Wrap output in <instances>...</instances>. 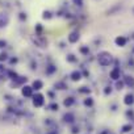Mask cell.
Instances as JSON below:
<instances>
[{"label":"cell","instance_id":"1","mask_svg":"<svg viewBox=\"0 0 134 134\" xmlns=\"http://www.w3.org/2000/svg\"><path fill=\"white\" fill-rule=\"evenodd\" d=\"M96 60L99 63V66L101 67H109L114 63V57L112 55V53L107 51V50H101L97 53L96 55Z\"/></svg>","mask_w":134,"mask_h":134},{"label":"cell","instance_id":"2","mask_svg":"<svg viewBox=\"0 0 134 134\" xmlns=\"http://www.w3.org/2000/svg\"><path fill=\"white\" fill-rule=\"evenodd\" d=\"M46 96L42 93V92H36L34 95H33V97H32V105L34 107V108H42V107H45V103H46V99H45Z\"/></svg>","mask_w":134,"mask_h":134},{"label":"cell","instance_id":"3","mask_svg":"<svg viewBox=\"0 0 134 134\" xmlns=\"http://www.w3.org/2000/svg\"><path fill=\"white\" fill-rule=\"evenodd\" d=\"M34 95V90L32 88V86L29 84H24L21 87V96L25 97V99H32Z\"/></svg>","mask_w":134,"mask_h":134},{"label":"cell","instance_id":"4","mask_svg":"<svg viewBox=\"0 0 134 134\" xmlns=\"http://www.w3.org/2000/svg\"><path fill=\"white\" fill-rule=\"evenodd\" d=\"M79 41H80V33L76 32V30L71 32L69 36H67V42H69L70 45H75V43H78Z\"/></svg>","mask_w":134,"mask_h":134},{"label":"cell","instance_id":"5","mask_svg":"<svg viewBox=\"0 0 134 134\" xmlns=\"http://www.w3.org/2000/svg\"><path fill=\"white\" fill-rule=\"evenodd\" d=\"M70 80L74 82V83H79L82 79H83V74H82V70H72L69 75Z\"/></svg>","mask_w":134,"mask_h":134},{"label":"cell","instance_id":"6","mask_svg":"<svg viewBox=\"0 0 134 134\" xmlns=\"http://www.w3.org/2000/svg\"><path fill=\"white\" fill-rule=\"evenodd\" d=\"M62 120H63V122L67 124V125H72V124L75 122L76 118H75V114H74L72 112L69 110V112H66V113L62 116Z\"/></svg>","mask_w":134,"mask_h":134},{"label":"cell","instance_id":"7","mask_svg":"<svg viewBox=\"0 0 134 134\" xmlns=\"http://www.w3.org/2000/svg\"><path fill=\"white\" fill-rule=\"evenodd\" d=\"M121 76H122V72H121V70L118 69V67H113V69H112V70L109 71V78H110V79H112L113 82L122 79Z\"/></svg>","mask_w":134,"mask_h":134},{"label":"cell","instance_id":"8","mask_svg":"<svg viewBox=\"0 0 134 134\" xmlns=\"http://www.w3.org/2000/svg\"><path fill=\"white\" fill-rule=\"evenodd\" d=\"M62 104H63V107L64 108H72L75 104H76V99L74 97V96H66L64 99H63V101H62Z\"/></svg>","mask_w":134,"mask_h":134},{"label":"cell","instance_id":"9","mask_svg":"<svg viewBox=\"0 0 134 134\" xmlns=\"http://www.w3.org/2000/svg\"><path fill=\"white\" fill-rule=\"evenodd\" d=\"M30 86H32V88L34 90V92H41V91L43 90V87H45V83H43V80H41V79H34Z\"/></svg>","mask_w":134,"mask_h":134},{"label":"cell","instance_id":"10","mask_svg":"<svg viewBox=\"0 0 134 134\" xmlns=\"http://www.w3.org/2000/svg\"><path fill=\"white\" fill-rule=\"evenodd\" d=\"M114 43L117 47H125L127 45V38L125 36H117L114 38Z\"/></svg>","mask_w":134,"mask_h":134},{"label":"cell","instance_id":"11","mask_svg":"<svg viewBox=\"0 0 134 134\" xmlns=\"http://www.w3.org/2000/svg\"><path fill=\"white\" fill-rule=\"evenodd\" d=\"M124 104L126 107H133L134 105V95L131 92H127L125 96H124Z\"/></svg>","mask_w":134,"mask_h":134},{"label":"cell","instance_id":"12","mask_svg":"<svg viewBox=\"0 0 134 134\" xmlns=\"http://www.w3.org/2000/svg\"><path fill=\"white\" fill-rule=\"evenodd\" d=\"M57 71H58V67H57L55 64H53V63L47 64V66H46V69H45V74H46L47 76H53Z\"/></svg>","mask_w":134,"mask_h":134},{"label":"cell","instance_id":"13","mask_svg":"<svg viewBox=\"0 0 134 134\" xmlns=\"http://www.w3.org/2000/svg\"><path fill=\"white\" fill-rule=\"evenodd\" d=\"M67 88H69V86H67L63 80H58V82H55L54 86H53V90H54V91H64V90H67Z\"/></svg>","mask_w":134,"mask_h":134},{"label":"cell","instance_id":"14","mask_svg":"<svg viewBox=\"0 0 134 134\" xmlns=\"http://www.w3.org/2000/svg\"><path fill=\"white\" fill-rule=\"evenodd\" d=\"M9 24V16L7 13H0V29H3L5 28L7 25Z\"/></svg>","mask_w":134,"mask_h":134},{"label":"cell","instance_id":"15","mask_svg":"<svg viewBox=\"0 0 134 134\" xmlns=\"http://www.w3.org/2000/svg\"><path fill=\"white\" fill-rule=\"evenodd\" d=\"M83 105L86 107V108H93V105H95V99L90 95V96H86L84 99H83Z\"/></svg>","mask_w":134,"mask_h":134},{"label":"cell","instance_id":"16","mask_svg":"<svg viewBox=\"0 0 134 134\" xmlns=\"http://www.w3.org/2000/svg\"><path fill=\"white\" fill-rule=\"evenodd\" d=\"M78 53H79L82 57H88L90 53H91V49H90V46H87V45H82V46H79Z\"/></svg>","mask_w":134,"mask_h":134},{"label":"cell","instance_id":"17","mask_svg":"<svg viewBox=\"0 0 134 134\" xmlns=\"http://www.w3.org/2000/svg\"><path fill=\"white\" fill-rule=\"evenodd\" d=\"M124 83H125V87H129V88H134V78L130 76V75H125L122 78Z\"/></svg>","mask_w":134,"mask_h":134},{"label":"cell","instance_id":"18","mask_svg":"<svg viewBox=\"0 0 134 134\" xmlns=\"http://www.w3.org/2000/svg\"><path fill=\"white\" fill-rule=\"evenodd\" d=\"M78 57L75 55V54H72V53H69L66 55V62L67 63H70V64H75V63H78Z\"/></svg>","mask_w":134,"mask_h":134},{"label":"cell","instance_id":"19","mask_svg":"<svg viewBox=\"0 0 134 134\" xmlns=\"http://www.w3.org/2000/svg\"><path fill=\"white\" fill-rule=\"evenodd\" d=\"M91 92L92 91H91V88L88 86H82V87L78 88V93H82V95H86V96H90Z\"/></svg>","mask_w":134,"mask_h":134},{"label":"cell","instance_id":"20","mask_svg":"<svg viewBox=\"0 0 134 134\" xmlns=\"http://www.w3.org/2000/svg\"><path fill=\"white\" fill-rule=\"evenodd\" d=\"M47 109L51 110V112H58L59 110V104L57 101H51L49 105H47Z\"/></svg>","mask_w":134,"mask_h":134},{"label":"cell","instance_id":"21","mask_svg":"<svg viewBox=\"0 0 134 134\" xmlns=\"http://www.w3.org/2000/svg\"><path fill=\"white\" fill-rule=\"evenodd\" d=\"M114 88H116L117 91H121V90H124V88H125V83H124V80H122V79H120V80H116V82H114Z\"/></svg>","mask_w":134,"mask_h":134},{"label":"cell","instance_id":"22","mask_svg":"<svg viewBox=\"0 0 134 134\" xmlns=\"http://www.w3.org/2000/svg\"><path fill=\"white\" fill-rule=\"evenodd\" d=\"M7 75H8V78H9L11 80H16V79L20 76V75H19L16 71H13V70H8V71H7Z\"/></svg>","mask_w":134,"mask_h":134},{"label":"cell","instance_id":"23","mask_svg":"<svg viewBox=\"0 0 134 134\" xmlns=\"http://www.w3.org/2000/svg\"><path fill=\"white\" fill-rule=\"evenodd\" d=\"M131 130H133V125L131 124H125V125L121 126V131L122 133H130Z\"/></svg>","mask_w":134,"mask_h":134},{"label":"cell","instance_id":"24","mask_svg":"<svg viewBox=\"0 0 134 134\" xmlns=\"http://www.w3.org/2000/svg\"><path fill=\"white\" fill-rule=\"evenodd\" d=\"M112 91H113V88L110 86H105L104 90H103V93H104V96H109L112 93Z\"/></svg>","mask_w":134,"mask_h":134},{"label":"cell","instance_id":"25","mask_svg":"<svg viewBox=\"0 0 134 134\" xmlns=\"http://www.w3.org/2000/svg\"><path fill=\"white\" fill-rule=\"evenodd\" d=\"M9 58H8V54H7V51H0V62H5V60H8Z\"/></svg>","mask_w":134,"mask_h":134},{"label":"cell","instance_id":"26","mask_svg":"<svg viewBox=\"0 0 134 134\" xmlns=\"http://www.w3.org/2000/svg\"><path fill=\"white\" fill-rule=\"evenodd\" d=\"M51 17H53V15H51L50 11H43V12H42V19H43V20H50Z\"/></svg>","mask_w":134,"mask_h":134},{"label":"cell","instance_id":"27","mask_svg":"<svg viewBox=\"0 0 134 134\" xmlns=\"http://www.w3.org/2000/svg\"><path fill=\"white\" fill-rule=\"evenodd\" d=\"M79 133H80V126L74 125V126L71 127V134H79Z\"/></svg>","mask_w":134,"mask_h":134},{"label":"cell","instance_id":"28","mask_svg":"<svg viewBox=\"0 0 134 134\" xmlns=\"http://www.w3.org/2000/svg\"><path fill=\"white\" fill-rule=\"evenodd\" d=\"M46 95H47V96H49V97H50V99H51L53 101H54V99H57V96H55V92H54V90H50V91H47V92H46Z\"/></svg>","mask_w":134,"mask_h":134},{"label":"cell","instance_id":"29","mask_svg":"<svg viewBox=\"0 0 134 134\" xmlns=\"http://www.w3.org/2000/svg\"><path fill=\"white\" fill-rule=\"evenodd\" d=\"M37 66H38V63H37L36 60H32V62H30V70H32V71L37 70Z\"/></svg>","mask_w":134,"mask_h":134},{"label":"cell","instance_id":"30","mask_svg":"<svg viewBox=\"0 0 134 134\" xmlns=\"http://www.w3.org/2000/svg\"><path fill=\"white\" fill-rule=\"evenodd\" d=\"M7 47V41L5 40H0V50H3Z\"/></svg>","mask_w":134,"mask_h":134},{"label":"cell","instance_id":"31","mask_svg":"<svg viewBox=\"0 0 134 134\" xmlns=\"http://www.w3.org/2000/svg\"><path fill=\"white\" fill-rule=\"evenodd\" d=\"M72 3H74L75 5H79V7H82V5L84 4V0H72Z\"/></svg>","mask_w":134,"mask_h":134},{"label":"cell","instance_id":"32","mask_svg":"<svg viewBox=\"0 0 134 134\" xmlns=\"http://www.w3.org/2000/svg\"><path fill=\"white\" fill-rule=\"evenodd\" d=\"M34 29H36V32H37V33H38V34H40V33H41V32H42V30H43V28H42V25H41V24H37V25H36V28H34Z\"/></svg>","mask_w":134,"mask_h":134},{"label":"cell","instance_id":"33","mask_svg":"<svg viewBox=\"0 0 134 134\" xmlns=\"http://www.w3.org/2000/svg\"><path fill=\"white\" fill-rule=\"evenodd\" d=\"M17 62H19V58L17 57H13V58L9 59V64H16Z\"/></svg>","mask_w":134,"mask_h":134},{"label":"cell","instance_id":"34","mask_svg":"<svg viewBox=\"0 0 134 134\" xmlns=\"http://www.w3.org/2000/svg\"><path fill=\"white\" fill-rule=\"evenodd\" d=\"M125 114H126V117H130V118H133V116H134V112H133L131 109H127Z\"/></svg>","mask_w":134,"mask_h":134},{"label":"cell","instance_id":"35","mask_svg":"<svg viewBox=\"0 0 134 134\" xmlns=\"http://www.w3.org/2000/svg\"><path fill=\"white\" fill-rule=\"evenodd\" d=\"M82 74H83V78H88L90 76V71H87V70H82Z\"/></svg>","mask_w":134,"mask_h":134},{"label":"cell","instance_id":"36","mask_svg":"<svg viewBox=\"0 0 134 134\" xmlns=\"http://www.w3.org/2000/svg\"><path fill=\"white\" fill-rule=\"evenodd\" d=\"M19 17H20V20H21V21H24V20H26V15H25L24 12H21Z\"/></svg>","mask_w":134,"mask_h":134},{"label":"cell","instance_id":"37","mask_svg":"<svg viewBox=\"0 0 134 134\" xmlns=\"http://www.w3.org/2000/svg\"><path fill=\"white\" fill-rule=\"evenodd\" d=\"M46 134H58V133H57L55 130H49V131H47Z\"/></svg>","mask_w":134,"mask_h":134},{"label":"cell","instance_id":"38","mask_svg":"<svg viewBox=\"0 0 134 134\" xmlns=\"http://www.w3.org/2000/svg\"><path fill=\"white\" fill-rule=\"evenodd\" d=\"M100 134H109V131H108V130H104V131H101Z\"/></svg>","mask_w":134,"mask_h":134},{"label":"cell","instance_id":"39","mask_svg":"<svg viewBox=\"0 0 134 134\" xmlns=\"http://www.w3.org/2000/svg\"><path fill=\"white\" fill-rule=\"evenodd\" d=\"M133 13H134V8H133Z\"/></svg>","mask_w":134,"mask_h":134},{"label":"cell","instance_id":"40","mask_svg":"<svg viewBox=\"0 0 134 134\" xmlns=\"http://www.w3.org/2000/svg\"><path fill=\"white\" fill-rule=\"evenodd\" d=\"M109 134H114V133H109Z\"/></svg>","mask_w":134,"mask_h":134},{"label":"cell","instance_id":"41","mask_svg":"<svg viewBox=\"0 0 134 134\" xmlns=\"http://www.w3.org/2000/svg\"><path fill=\"white\" fill-rule=\"evenodd\" d=\"M129 134H134V133H129Z\"/></svg>","mask_w":134,"mask_h":134},{"label":"cell","instance_id":"42","mask_svg":"<svg viewBox=\"0 0 134 134\" xmlns=\"http://www.w3.org/2000/svg\"><path fill=\"white\" fill-rule=\"evenodd\" d=\"M133 53H134V49H133Z\"/></svg>","mask_w":134,"mask_h":134}]
</instances>
